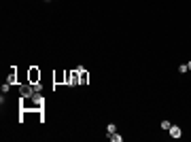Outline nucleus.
Instances as JSON below:
<instances>
[{
	"label": "nucleus",
	"mask_w": 191,
	"mask_h": 142,
	"mask_svg": "<svg viewBox=\"0 0 191 142\" xmlns=\"http://www.w3.org/2000/svg\"><path fill=\"white\" fill-rule=\"evenodd\" d=\"M64 79H66V85H72V87H75V85H81V74H79L76 68L72 72H66Z\"/></svg>",
	"instance_id": "f257e3e1"
},
{
	"label": "nucleus",
	"mask_w": 191,
	"mask_h": 142,
	"mask_svg": "<svg viewBox=\"0 0 191 142\" xmlns=\"http://www.w3.org/2000/svg\"><path fill=\"white\" fill-rule=\"evenodd\" d=\"M19 93L21 98H32L36 91H34V85H19Z\"/></svg>",
	"instance_id": "f03ea898"
},
{
	"label": "nucleus",
	"mask_w": 191,
	"mask_h": 142,
	"mask_svg": "<svg viewBox=\"0 0 191 142\" xmlns=\"http://www.w3.org/2000/svg\"><path fill=\"white\" fill-rule=\"evenodd\" d=\"M30 100L34 102V106H36V108H43V104H45V98L40 95V91H36V93H34V95H32Z\"/></svg>",
	"instance_id": "7ed1b4c3"
},
{
	"label": "nucleus",
	"mask_w": 191,
	"mask_h": 142,
	"mask_svg": "<svg viewBox=\"0 0 191 142\" xmlns=\"http://www.w3.org/2000/svg\"><path fill=\"white\" fill-rule=\"evenodd\" d=\"M168 132H170V136L174 138V140H178V138L183 136V132H181V127H178V125H170V129H168Z\"/></svg>",
	"instance_id": "20e7f679"
},
{
	"label": "nucleus",
	"mask_w": 191,
	"mask_h": 142,
	"mask_svg": "<svg viewBox=\"0 0 191 142\" xmlns=\"http://www.w3.org/2000/svg\"><path fill=\"white\" fill-rule=\"evenodd\" d=\"M111 140H113V142H121V140H123V136H119V134L115 132V134H111Z\"/></svg>",
	"instance_id": "39448f33"
},
{
	"label": "nucleus",
	"mask_w": 191,
	"mask_h": 142,
	"mask_svg": "<svg viewBox=\"0 0 191 142\" xmlns=\"http://www.w3.org/2000/svg\"><path fill=\"white\" fill-rule=\"evenodd\" d=\"M30 79H32V83H36V79H40V74H38L36 70H32L30 72Z\"/></svg>",
	"instance_id": "423d86ee"
},
{
	"label": "nucleus",
	"mask_w": 191,
	"mask_h": 142,
	"mask_svg": "<svg viewBox=\"0 0 191 142\" xmlns=\"http://www.w3.org/2000/svg\"><path fill=\"white\" fill-rule=\"evenodd\" d=\"M106 132H108V134H115V132H117L115 123H108V125H106Z\"/></svg>",
	"instance_id": "0eeeda50"
},
{
	"label": "nucleus",
	"mask_w": 191,
	"mask_h": 142,
	"mask_svg": "<svg viewBox=\"0 0 191 142\" xmlns=\"http://www.w3.org/2000/svg\"><path fill=\"white\" fill-rule=\"evenodd\" d=\"M6 81H9V83H11V85H13V83H15V81H17V76H15V70L11 72V74H9V79H6Z\"/></svg>",
	"instance_id": "6e6552de"
},
{
	"label": "nucleus",
	"mask_w": 191,
	"mask_h": 142,
	"mask_svg": "<svg viewBox=\"0 0 191 142\" xmlns=\"http://www.w3.org/2000/svg\"><path fill=\"white\" fill-rule=\"evenodd\" d=\"M189 70V66H187V64H181V66H178V72H187Z\"/></svg>",
	"instance_id": "1a4fd4ad"
},
{
	"label": "nucleus",
	"mask_w": 191,
	"mask_h": 142,
	"mask_svg": "<svg viewBox=\"0 0 191 142\" xmlns=\"http://www.w3.org/2000/svg\"><path fill=\"white\" fill-rule=\"evenodd\" d=\"M9 89H11V83H9V81H6V83H4V85H2V93H6V91H9Z\"/></svg>",
	"instance_id": "9d476101"
},
{
	"label": "nucleus",
	"mask_w": 191,
	"mask_h": 142,
	"mask_svg": "<svg viewBox=\"0 0 191 142\" xmlns=\"http://www.w3.org/2000/svg\"><path fill=\"white\" fill-rule=\"evenodd\" d=\"M170 121H161V129H170Z\"/></svg>",
	"instance_id": "9b49d317"
},
{
	"label": "nucleus",
	"mask_w": 191,
	"mask_h": 142,
	"mask_svg": "<svg viewBox=\"0 0 191 142\" xmlns=\"http://www.w3.org/2000/svg\"><path fill=\"white\" fill-rule=\"evenodd\" d=\"M32 85H34V91H40V89H43V85H40V83H32Z\"/></svg>",
	"instance_id": "f8f14e48"
},
{
	"label": "nucleus",
	"mask_w": 191,
	"mask_h": 142,
	"mask_svg": "<svg viewBox=\"0 0 191 142\" xmlns=\"http://www.w3.org/2000/svg\"><path fill=\"white\" fill-rule=\"evenodd\" d=\"M187 66H189V70H191V62H189V64H187Z\"/></svg>",
	"instance_id": "ddd939ff"
}]
</instances>
